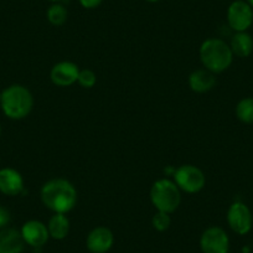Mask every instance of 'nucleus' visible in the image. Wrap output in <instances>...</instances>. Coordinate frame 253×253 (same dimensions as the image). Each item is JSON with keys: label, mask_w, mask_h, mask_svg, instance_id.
Listing matches in <instances>:
<instances>
[{"label": "nucleus", "mask_w": 253, "mask_h": 253, "mask_svg": "<svg viewBox=\"0 0 253 253\" xmlns=\"http://www.w3.org/2000/svg\"><path fill=\"white\" fill-rule=\"evenodd\" d=\"M41 201L55 213H67L76 206L77 191L69 180L57 177L41 187Z\"/></svg>", "instance_id": "1"}, {"label": "nucleus", "mask_w": 253, "mask_h": 253, "mask_svg": "<svg viewBox=\"0 0 253 253\" xmlns=\"http://www.w3.org/2000/svg\"><path fill=\"white\" fill-rule=\"evenodd\" d=\"M200 60L206 70L212 74H221L232 65L233 53L230 45L222 39L211 38L201 45Z\"/></svg>", "instance_id": "2"}, {"label": "nucleus", "mask_w": 253, "mask_h": 253, "mask_svg": "<svg viewBox=\"0 0 253 253\" xmlns=\"http://www.w3.org/2000/svg\"><path fill=\"white\" fill-rule=\"evenodd\" d=\"M0 106L8 118L19 121L30 114L34 107V97L26 87L11 84L1 92Z\"/></svg>", "instance_id": "3"}, {"label": "nucleus", "mask_w": 253, "mask_h": 253, "mask_svg": "<svg viewBox=\"0 0 253 253\" xmlns=\"http://www.w3.org/2000/svg\"><path fill=\"white\" fill-rule=\"evenodd\" d=\"M181 190L174 181L160 179L153 184L150 190V200L158 211L172 213L177 210L181 203Z\"/></svg>", "instance_id": "4"}, {"label": "nucleus", "mask_w": 253, "mask_h": 253, "mask_svg": "<svg viewBox=\"0 0 253 253\" xmlns=\"http://www.w3.org/2000/svg\"><path fill=\"white\" fill-rule=\"evenodd\" d=\"M174 182L181 191L187 194H196L204 189L206 177L203 170L195 165H181L174 171Z\"/></svg>", "instance_id": "5"}, {"label": "nucleus", "mask_w": 253, "mask_h": 253, "mask_svg": "<svg viewBox=\"0 0 253 253\" xmlns=\"http://www.w3.org/2000/svg\"><path fill=\"white\" fill-rule=\"evenodd\" d=\"M227 24L235 33L247 31L253 26V9L246 0H235L230 4L226 14Z\"/></svg>", "instance_id": "6"}, {"label": "nucleus", "mask_w": 253, "mask_h": 253, "mask_svg": "<svg viewBox=\"0 0 253 253\" xmlns=\"http://www.w3.org/2000/svg\"><path fill=\"white\" fill-rule=\"evenodd\" d=\"M226 218L231 230L240 236L247 235L253 227V213L250 208L241 201L231 204Z\"/></svg>", "instance_id": "7"}, {"label": "nucleus", "mask_w": 253, "mask_h": 253, "mask_svg": "<svg viewBox=\"0 0 253 253\" xmlns=\"http://www.w3.org/2000/svg\"><path fill=\"white\" fill-rule=\"evenodd\" d=\"M200 248L203 253H228L230 238L223 228L211 226L201 235Z\"/></svg>", "instance_id": "8"}, {"label": "nucleus", "mask_w": 253, "mask_h": 253, "mask_svg": "<svg viewBox=\"0 0 253 253\" xmlns=\"http://www.w3.org/2000/svg\"><path fill=\"white\" fill-rule=\"evenodd\" d=\"M20 232L26 245L34 248H40L45 246L50 238L47 226L38 220H30L24 223Z\"/></svg>", "instance_id": "9"}, {"label": "nucleus", "mask_w": 253, "mask_h": 253, "mask_svg": "<svg viewBox=\"0 0 253 253\" xmlns=\"http://www.w3.org/2000/svg\"><path fill=\"white\" fill-rule=\"evenodd\" d=\"M80 69L76 63L70 61H62L56 63L51 69L50 77L51 81L58 87H69L76 84L79 80Z\"/></svg>", "instance_id": "10"}, {"label": "nucleus", "mask_w": 253, "mask_h": 253, "mask_svg": "<svg viewBox=\"0 0 253 253\" xmlns=\"http://www.w3.org/2000/svg\"><path fill=\"white\" fill-rule=\"evenodd\" d=\"M114 243V236L109 228L99 226L88 233L86 240L87 250L91 253H107Z\"/></svg>", "instance_id": "11"}, {"label": "nucleus", "mask_w": 253, "mask_h": 253, "mask_svg": "<svg viewBox=\"0 0 253 253\" xmlns=\"http://www.w3.org/2000/svg\"><path fill=\"white\" fill-rule=\"evenodd\" d=\"M24 191V179L13 168L0 169V193L6 196H18Z\"/></svg>", "instance_id": "12"}, {"label": "nucleus", "mask_w": 253, "mask_h": 253, "mask_svg": "<svg viewBox=\"0 0 253 253\" xmlns=\"http://www.w3.org/2000/svg\"><path fill=\"white\" fill-rule=\"evenodd\" d=\"M25 245L21 232L16 228L0 230V253H23Z\"/></svg>", "instance_id": "13"}, {"label": "nucleus", "mask_w": 253, "mask_h": 253, "mask_svg": "<svg viewBox=\"0 0 253 253\" xmlns=\"http://www.w3.org/2000/svg\"><path fill=\"white\" fill-rule=\"evenodd\" d=\"M216 84L215 74L209 70H196L189 77V86L196 93H205L211 91Z\"/></svg>", "instance_id": "14"}, {"label": "nucleus", "mask_w": 253, "mask_h": 253, "mask_svg": "<svg viewBox=\"0 0 253 253\" xmlns=\"http://www.w3.org/2000/svg\"><path fill=\"white\" fill-rule=\"evenodd\" d=\"M230 47L233 56H237L241 58L248 57L253 52V38L247 31L235 33L231 38Z\"/></svg>", "instance_id": "15"}, {"label": "nucleus", "mask_w": 253, "mask_h": 253, "mask_svg": "<svg viewBox=\"0 0 253 253\" xmlns=\"http://www.w3.org/2000/svg\"><path fill=\"white\" fill-rule=\"evenodd\" d=\"M47 230L50 237L53 240H63L66 238L70 232V220L66 213H53L47 223Z\"/></svg>", "instance_id": "16"}, {"label": "nucleus", "mask_w": 253, "mask_h": 253, "mask_svg": "<svg viewBox=\"0 0 253 253\" xmlns=\"http://www.w3.org/2000/svg\"><path fill=\"white\" fill-rule=\"evenodd\" d=\"M236 117L242 123L253 124V97L241 99L236 106Z\"/></svg>", "instance_id": "17"}, {"label": "nucleus", "mask_w": 253, "mask_h": 253, "mask_svg": "<svg viewBox=\"0 0 253 253\" xmlns=\"http://www.w3.org/2000/svg\"><path fill=\"white\" fill-rule=\"evenodd\" d=\"M67 9L60 3H53L46 11V18L48 23L53 26H61L67 20Z\"/></svg>", "instance_id": "18"}, {"label": "nucleus", "mask_w": 253, "mask_h": 253, "mask_svg": "<svg viewBox=\"0 0 253 253\" xmlns=\"http://www.w3.org/2000/svg\"><path fill=\"white\" fill-rule=\"evenodd\" d=\"M152 225L159 232H164L171 225V218H170V213L163 212V211H158L152 218Z\"/></svg>", "instance_id": "19"}, {"label": "nucleus", "mask_w": 253, "mask_h": 253, "mask_svg": "<svg viewBox=\"0 0 253 253\" xmlns=\"http://www.w3.org/2000/svg\"><path fill=\"white\" fill-rule=\"evenodd\" d=\"M77 82H79L80 86L84 87V88H92L97 82L96 74L89 69L80 70L79 80H77Z\"/></svg>", "instance_id": "20"}, {"label": "nucleus", "mask_w": 253, "mask_h": 253, "mask_svg": "<svg viewBox=\"0 0 253 253\" xmlns=\"http://www.w3.org/2000/svg\"><path fill=\"white\" fill-rule=\"evenodd\" d=\"M11 222V213L4 206H0V230L6 228Z\"/></svg>", "instance_id": "21"}, {"label": "nucleus", "mask_w": 253, "mask_h": 253, "mask_svg": "<svg viewBox=\"0 0 253 253\" xmlns=\"http://www.w3.org/2000/svg\"><path fill=\"white\" fill-rule=\"evenodd\" d=\"M102 1L103 0H79V3L84 9H96L97 6L101 5Z\"/></svg>", "instance_id": "22"}, {"label": "nucleus", "mask_w": 253, "mask_h": 253, "mask_svg": "<svg viewBox=\"0 0 253 253\" xmlns=\"http://www.w3.org/2000/svg\"><path fill=\"white\" fill-rule=\"evenodd\" d=\"M246 1H247V4H248V5H250L251 8L253 9V0H246Z\"/></svg>", "instance_id": "23"}, {"label": "nucleus", "mask_w": 253, "mask_h": 253, "mask_svg": "<svg viewBox=\"0 0 253 253\" xmlns=\"http://www.w3.org/2000/svg\"><path fill=\"white\" fill-rule=\"evenodd\" d=\"M145 1H148V3H158L160 0H145Z\"/></svg>", "instance_id": "24"}, {"label": "nucleus", "mask_w": 253, "mask_h": 253, "mask_svg": "<svg viewBox=\"0 0 253 253\" xmlns=\"http://www.w3.org/2000/svg\"><path fill=\"white\" fill-rule=\"evenodd\" d=\"M50 1H52V3H60L61 0H50Z\"/></svg>", "instance_id": "25"}, {"label": "nucleus", "mask_w": 253, "mask_h": 253, "mask_svg": "<svg viewBox=\"0 0 253 253\" xmlns=\"http://www.w3.org/2000/svg\"><path fill=\"white\" fill-rule=\"evenodd\" d=\"M0 102H1V92H0Z\"/></svg>", "instance_id": "26"}, {"label": "nucleus", "mask_w": 253, "mask_h": 253, "mask_svg": "<svg viewBox=\"0 0 253 253\" xmlns=\"http://www.w3.org/2000/svg\"><path fill=\"white\" fill-rule=\"evenodd\" d=\"M0 135H1V126H0Z\"/></svg>", "instance_id": "27"}]
</instances>
